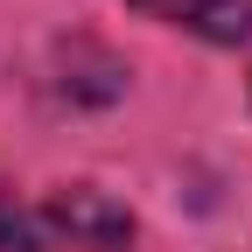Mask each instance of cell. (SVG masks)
Masks as SVG:
<instances>
[{
  "label": "cell",
  "mask_w": 252,
  "mask_h": 252,
  "mask_svg": "<svg viewBox=\"0 0 252 252\" xmlns=\"http://www.w3.org/2000/svg\"><path fill=\"white\" fill-rule=\"evenodd\" d=\"M126 7H140L168 28H189L203 42H224V49L252 35V0H126Z\"/></svg>",
  "instance_id": "1"
},
{
  "label": "cell",
  "mask_w": 252,
  "mask_h": 252,
  "mask_svg": "<svg viewBox=\"0 0 252 252\" xmlns=\"http://www.w3.org/2000/svg\"><path fill=\"white\" fill-rule=\"evenodd\" d=\"M0 252H42V238H35V224H28V210L0 189Z\"/></svg>",
  "instance_id": "3"
},
{
  "label": "cell",
  "mask_w": 252,
  "mask_h": 252,
  "mask_svg": "<svg viewBox=\"0 0 252 252\" xmlns=\"http://www.w3.org/2000/svg\"><path fill=\"white\" fill-rule=\"evenodd\" d=\"M49 217H56L63 231H84L91 245H119V238H126V217H119L112 203H98L91 189H77V196H56Z\"/></svg>",
  "instance_id": "2"
}]
</instances>
